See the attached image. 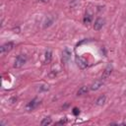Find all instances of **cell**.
I'll return each instance as SVG.
<instances>
[{
    "label": "cell",
    "mask_w": 126,
    "mask_h": 126,
    "mask_svg": "<svg viewBox=\"0 0 126 126\" xmlns=\"http://www.w3.org/2000/svg\"><path fill=\"white\" fill-rule=\"evenodd\" d=\"M102 85H103V80H96V81H94V82L91 85L90 89H91L92 91H96V90H98Z\"/></svg>",
    "instance_id": "5b68a950"
},
{
    "label": "cell",
    "mask_w": 126,
    "mask_h": 126,
    "mask_svg": "<svg viewBox=\"0 0 126 126\" xmlns=\"http://www.w3.org/2000/svg\"><path fill=\"white\" fill-rule=\"evenodd\" d=\"M26 61H27V57L25 56V55H19L17 58H16V60H15V63H14V67L15 68H20V67H22L25 63H26Z\"/></svg>",
    "instance_id": "7a4b0ae2"
},
{
    "label": "cell",
    "mask_w": 126,
    "mask_h": 126,
    "mask_svg": "<svg viewBox=\"0 0 126 126\" xmlns=\"http://www.w3.org/2000/svg\"><path fill=\"white\" fill-rule=\"evenodd\" d=\"M76 63H77V65L79 66V68H81V69H85V68H87V66H88L87 61H86L83 57L77 56V57H76Z\"/></svg>",
    "instance_id": "277c9868"
},
{
    "label": "cell",
    "mask_w": 126,
    "mask_h": 126,
    "mask_svg": "<svg viewBox=\"0 0 126 126\" xmlns=\"http://www.w3.org/2000/svg\"><path fill=\"white\" fill-rule=\"evenodd\" d=\"M105 99H106V97H105V95H101V96H99L97 99H96V104L97 105H102V104H104V102H105Z\"/></svg>",
    "instance_id": "7c38bea8"
},
{
    "label": "cell",
    "mask_w": 126,
    "mask_h": 126,
    "mask_svg": "<svg viewBox=\"0 0 126 126\" xmlns=\"http://www.w3.org/2000/svg\"><path fill=\"white\" fill-rule=\"evenodd\" d=\"M39 103H40V100H39L38 98H33L32 100H31V101L27 104L26 108H27V110H33L34 108H36V107L38 106Z\"/></svg>",
    "instance_id": "3957f363"
},
{
    "label": "cell",
    "mask_w": 126,
    "mask_h": 126,
    "mask_svg": "<svg viewBox=\"0 0 126 126\" xmlns=\"http://www.w3.org/2000/svg\"><path fill=\"white\" fill-rule=\"evenodd\" d=\"M51 60V52L49 50H47L45 53H44V63H49Z\"/></svg>",
    "instance_id": "8fae6325"
},
{
    "label": "cell",
    "mask_w": 126,
    "mask_h": 126,
    "mask_svg": "<svg viewBox=\"0 0 126 126\" xmlns=\"http://www.w3.org/2000/svg\"><path fill=\"white\" fill-rule=\"evenodd\" d=\"M13 47H14V43H13V42H11V41L6 42V43H4V44L0 47V53H1V54H5V53L11 51V50L13 49Z\"/></svg>",
    "instance_id": "6da1fadb"
},
{
    "label": "cell",
    "mask_w": 126,
    "mask_h": 126,
    "mask_svg": "<svg viewBox=\"0 0 126 126\" xmlns=\"http://www.w3.org/2000/svg\"><path fill=\"white\" fill-rule=\"evenodd\" d=\"M73 113H74L75 115H78V114L80 113V110H79V109H78L77 107H75V108L73 109Z\"/></svg>",
    "instance_id": "5bb4252c"
},
{
    "label": "cell",
    "mask_w": 126,
    "mask_h": 126,
    "mask_svg": "<svg viewBox=\"0 0 126 126\" xmlns=\"http://www.w3.org/2000/svg\"><path fill=\"white\" fill-rule=\"evenodd\" d=\"M111 71H112V66L108 65V66L104 69V71H103V74H102V76H101V80H105V79H107V78L110 76Z\"/></svg>",
    "instance_id": "8992f818"
},
{
    "label": "cell",
    "mask_w": 126,
    "mask_h": 126,
    "mask_svg": "<svg viewBox=\"0 0 126 126\" xmlns=\"http://www.w3.org/2000/svg\"><path fill=\"white\" fill-rule=\"evenodd\" d=\"M70 51L68 50V49H65L64 51H63V57H62V60H63V62H66V61H68V59H69V57H70Z\"/></svg>",
    "instance_id": "30bf717a"
},
{
    "label": "cell",
    "mask_w": 126,
    "mask_h": 126,
    "mask_svg": "<svg viewBox=\"0 0 126 126\" xmlns=\"http://www.w3.org/2000/svg\"><path fill=\"white\" fill-rule=\"evenodd\" d=\"M92 19H93V16H92V14H90V13H86V15L84 16V24L85 25H89L91 22H92Z\"/></svg>",
    "instance_id": "ba28073f"
},
{
    "label": "cell",
    "mask_w": 126,
    "mask_h": 126,
    "mask_svg": "<svg viewBox=\"0 0 126 126\" xmlns=\"http://www.w3.org/2000/svg\"><path fill=\"white\" fill-rule=\"evenodd\" d=\"M51 118H49V117H46V118H44L42 121H41V123H40V125L41 126H45V125H49V124H51Z\"/></svg>",
    "instance_id": "4fadbf2b"
},
{
    "label": "cell",
    "mask_w": 126,
    "mask_h": 126,
    "mask_svg": "<svg viewBox=\"0 0 126 126\" xmlns=\"http://www.w3.org/2000/svg\"><path fill=\"white\" fill-rule=\"evenodd\" d=\"M88 91H89L88 87H86V86H84V87H81V88L79 89V91L77 92V94H78V95H82V94H87V93H88Z\"/></svg>",
    "instance_id": "9c48e42d"
},
{
    "label": "cell",
    "mask_w": 126,
    "mask_h": 126,
    "mask_svg": "<svg viewBox=\"0 0 126 126\" xmlns=\"http://www.w3.org/2000/svg\"><path fill=\"white\" fill-rule=\"evenodd\" d=\"M103 23H104V21H103L101 18L96 19V20H95V22H94V29L95 31H99V30L102 28Z\"/></svg>",
    "instance_id": "52a82bcc"
}]
</instances>
